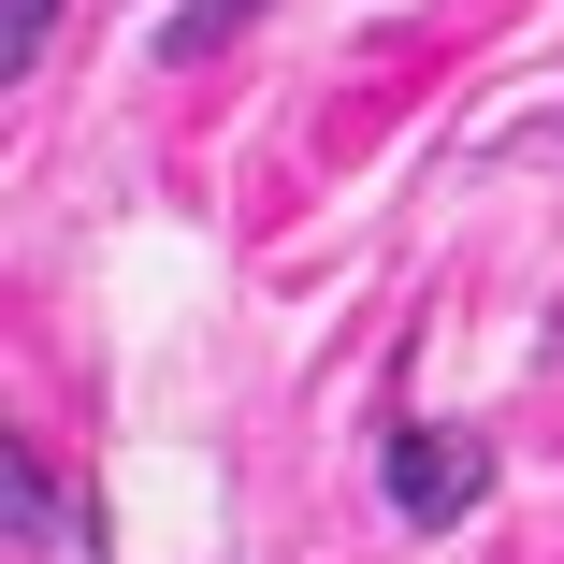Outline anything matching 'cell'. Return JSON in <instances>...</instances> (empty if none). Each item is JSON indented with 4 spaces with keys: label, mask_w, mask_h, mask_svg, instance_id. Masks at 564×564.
Returning a JSON list of instances; mask_svg holds the SVG:
<instances>
[{
    "label": "cell",
    "mask_w": 564,
    "mask_h": 564,
    "mask_svg": "<svg viewBox=\"0 0 564 564\" xmlns=\"http://www.w3.org/2000/svg\"><path fill=\"white\" fill-rule=\"evenodd\" d=\"M377 492H391V521H420V535H448V521H464L478 492H492V448L478 434H391V464H377Z\"/></svg>",
    "instance_id": "cell-1"
},
{
    "label": "cell",
    "mask_w": 564,
    "mask_h": 564,
    "mask_svg": "<svg viewBox=\"0 0 564 564\" xmlns=\"http://www.w3.org/2000/svg\"><path fill=\"white\" fill-rule=\"evenodd\" d=\"M44 15H58V0H15V73L44 58Z\"/></svg>",
    "instance_id": "cell-2"
}]
</instances>
